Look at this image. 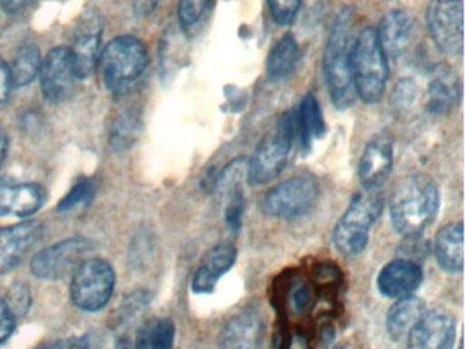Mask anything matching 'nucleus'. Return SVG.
<instances>
[{
	"label": "nucleus",
	"mask_w": 465,
	"mask_h": 349,
	"mask_svg": "<svg viewBox=\"0 0 465 349\" xmlns=\"http://www.w3.org/2000/svg\"><path fill=\"white\" fill-rule=\"evenodd\" d=\"M440 204V190L434 180L427 174H410L391 194V225L401 236L416 239L434 223Z\"/></svg>",
	"instance_id": "nucleus-1"
},
{
	"label": "nucleus",
	"mask_w": 465,
	"mask_h": 349,
	"mask_svg": "<svg viewBox=\"0 0 465 349\" xmlns=\"http://www.w3.org/2000/svg\"><path fill=\"white\" fill-rule=\"evenodd\" d=\"M353 13L348 7L337 14L325 51H323L322 68L325 74L326 86L331 103L340 111H345L355 103L356 90L353 86L351 51H352Z\"/></svg>",
	"instance_id": "nucleus-2"
},
{
	"label": "nucleus",
	"mask_w": 465,
	"mask_h": 349,
	"mask_svg": "<svg viewBox=\"0 0 465 349\" xmlns=\"http://www.w3.org/2000/svg\"><path fill=\"white\" fill-rule=\"evenodd\" d=\"M385 206L381 188H366L353 195L333 231V244L340 254L355 256L369 244L370 231Z\"/></svg>",
	"instance_id": "nucleus-3"
},
{
	"label": "nucleus",
	"mask_w": 465,
	"mask_h": 349,
	"mask_svg": "<svg viewBox=\"0 0 465 349\" xmlns=\"http://www.w3.org/2000/svg\"><path fill=\"white\" fill-rule=\"evenodd\" d=\"M351 65L356 95L366 104L378 103L385 95L389 63L374 27H364L353 38Z\"/></svg>",
	"instance_id": "nucleus-4"
},
{
	"label": "nucleus",
	"mask_w": 465,
	"mask_h": 349,
	"mask_svg": "<svg viewBox=\"0 0 465 349\" xmlns=\"http://www.w3.org/2000/svg\"><path fill=\"white\" fill-rule=\"evenodd\" d=\"M296 136L295 112H284L273 133L268 134L247 161V183L252 187L273 182L287 165Z\"/></svg>",
	"instance_id": "nucleus-5"
},
{
	"label": "nucleus",
	"mask_w": 465,
	"mask_h": 349,
	"mask_svg": "<svg viewBox=\"0 0 465 349\" xmlns=\"http://www.w3.org/2000/svg\"><path fill=\"white\" fill-rule=\"evenodd\" d=\"M148 65V52L140 38L119 35L107 44L100 55L99 65L105 86L113 92L140 78Z\"/></svg>",
	"instance_id": "nucleus-6"
},
{
	"label": "nucleus",
	"mask_w": 465,
	"mask_h": 349,
	"mask_svg": "<svg viewBox=\"0 0 465 349\" xmlns=\"http://www.w3.org/2000/svg\"><path fill=\"white\" fill-rule=\"evenodd\" d=\"M115 286V272L104 259L89 258L80 264L73 273L72 294L73 303L84 311L102 310Z\"/></svg>",
	"instance_id": "nucleus-7"
},
{
	"label": "nucleus",
	"mask_w": 465,
	"mask_h": 349,
	"mask_svg": "<svg viewBox=\"0 0 465 349\" xmlns=\"http://www.w3.org/2000/svg\"><path fill=\"white\" fill-rule=\"evenodd\" d=\"M426 26L440 54L461 56L464 51L462 0H431L426 11Z\"/></svg>",
	"instance_id": "nucleus-8"
},
{
	"label": "nucleus",
	"mask_w": 465,
	"mask_h": 349,
	"mask_svg": "<svg viewBox=\"0 0 465 349\" xmlns=\"http://www.w3.org/2000/svg\"><path fill=\"white\" fill-rule=\"evenodd\" d=\"M320 198V187L312 177L293 176L274 185L262 199V210L274 218H296L307 214Z\"/></svg>",
	"instance_id": "nucleus-9"
},
{
	"label": "nucleus",
	"mask_w": 465,
	"mask_h": 349,
	"mask_svg": "<svg viewBox=\"0 0 465 349\" xmlns=\"http://www.w3.org/2000/svg\"><path fill=\"white\" fill-rule=\"evenodd\" d=\"M91 248V243L84 237L62 240L34 256L32 273L42 280H61L73 274L86 261Z\"/></svg>",
	"instance_id": "nucleus-10"
},
{
	"label": "nucleus",
	"mask_w": 465,
	"mask_h": 349,
	"mask_svg": "<svg viewBox=\"0 0 465 349\" xmlns=\"http://www.w3.org/2000/svg\"><path fill=\"white\" fill-rule=\"evenodd\" d=\"M103 19L96 11H86L75 27L73 45L69 46L77 78L85 79L99 65Z\"/></svg>",
	"instance_id": "nucleus-11"
},
{
	"label": "nucleus",
	"mask_w": 465,
	"mask_h": 349,
	"mask_svg": "<svg viewBox=\"0 0 465 349\" xmlns=\"http://www.w3.org/2000/svg\"><path fill=\"white\" fill-rule=\"evenodd\" d=\"M42 92L50 103H62L72 97L75 90L74 65L69 46H56L48 52L42 63Z\"/></svg>",
	"instance_id": "nucleus-12"
},
{
	"label": "nucleus",
	"mask_w": 465,
	"mask_h": 349,
	"mask_svg": "<svg viewBox=\"0 0 465 349\" xmlns=\"http://www.w3.org/2000/svg\"><path fill=\"white\" fill-rule=\"evenodd\" d=\"M456 319L443 308L426 311L407 335V349H453Z\"/></svg>",
	"instance_id": "nucleus-13"
},
{
	"label": "nucleus",
	"mask_w": 465,
	"mask_h": 349,
	"mask_svg": "<svg viewBox=\"0 0 465 349\" xmlns=\"http://www.w3.org/2000/svg\"><path fill=\"white\" fill-rule=\"evenodd\" d=\"M43 234L45 225L35 220L0 229V273L12 272L20 266Z\"/></svg>",
	"instance_id": "nucleus-14"
},
{
	"label": "nucleus",
	"mask_w": 465,
	"mask_h": 349,
	"mask_svg": "<svg viewBox=\"0 0 465 349\" xmlns=\"http://www.w3.org/2000/svg\"><path fill=\"white\" fill-rule=\"evenodd\" d=\"M265 338V321L254 307L231 316L219 335L220 349H261Z\"/></svg>",
	"instance_id": "nucleus-15"
},
{
	"label": "nucleus",
	"mask_w": 465,
	"mask_h": 349,
	"mask_svg": "<svg viewBox=\"0 0 465 349\" xmlns=\"http://www.w3.org/2000/svg\"><path fill=\"white\" fill-rule=\"evenodd\" d=\"M423 281L420 264L411 259H394L378 273L377 288L382 296L401 299L411 296Z\"/></svg>",
	"instance_id": "nucleus-16"
},
{
	"label": "nucleus",
	"mask_w": 465,
	"mask_h": 349,
	"mask_svg": "<svg viewBox=\"0 0 465 349\" xmlns=\"http://www.w3.org/2000/svg\"><path fill=\"white\" fill-rule=\"evenodd\" d=\"M393 166V144L386 136H377L369 142L361 160L358 174L366 188H380L388 179Z\"/></svg>",
	"instance_id": "nucleus-17"
},
{
	"label": "nucleus",
	"mask_w": 465,
	"mask_h": 349,
	"mask_svg": "<svg viewBox=\"0 0 465 349\" xmlns=\"http://www.w3.org/2000/svg\"><path fill=\"white\" fill-rule=\"evenodd\" d=\"M238 251L232 244L220 243L212 247L201 262L192 281L194 294H212L223 275L230 272L236 261Z\"/></svg>",
	"instance_id": "nucleus-18"
},
{
	"label": "nucleus",
	"mask_w": 465,
	"mask_h": 349,
	"mask_svg": "<svg viewBox=\"0 0 465 349\" xmlns=\"http://www.w3.org/2000/svg\"><path fill=\"white\" fill-rule=\"evenodd\" d=\"M378 41L388 57H399L410 48L415 33V22L404 10H391L381 19L375 29Z\"/></svg>",
	"instance_id": "nucleus-19"
},
{
	"label": "nucleus",
	"mask_w": 465,
	"mask_h": 349,
	"mask_svg": "<svg viewBox=\"0 0 465 349\" xmlns=\"http://www.w3.org/2000/svg\"><path fill=\"white\" fill-rule=\"evenodd\" d=\"M461 100L459 76L449 67L435 68L426 92V108L432 115L445 116L453 112Z\"/></svg>",
	"instance_id": "nucleus-20"
},
{
	"label": "nucleus",
	"mask_w": 465,
	"mask_h": 349,
	"mask_svg": "<svg viewBox=\"0 0 465 349\" xmlns=\"http://www.w3.org/2000/svg\"><path fill=\"white\" fill-rule=\"evenodd\" d=\"M434 254L440 269L450 274L464 270V225L461 221L450 223L438 231Z\"/></svg>",
	"instance_id": "nucleus-21"
},
{
	"label": "nucleus",
	"mask_w": 465,
	"mask_h": 349,
	"mask_svg": "<svg viewBox=\"0 0 465 349\" xmlns=\"http://www.w3.org/2000/svg\"><path fill=\"white\" fill-rule=\"evenodd\" d=\"M426 311V303L420 297L411 294L397 299L386 314V332L389 337L393 341L407 338Z\"/></svg>",
	"instance_id": "nucleus-22"
},
{
	"label": "nucleus",
	"mask_w": 465,
	"mask_h": 349,
	"mask_svg": "<svg viewBox=\"0 0 465 349\" xmlns=\"http://www.w3.org/2000/svg\"><path fill=\"white\" fill-rule=\"evenodd\" d=\"M302 54L298 41L291 33L282 35L269 52L266 59V75L272 82L290 78L298 70Z\"/></svg>",
	"instance_id": "nucleus-23"
},
{
	"label": "nucleus",
	"mask_w": 465,
	"mask_h": 349,
	"mask_svg": "<svg viewBox=\"0 0 465 349\" xmlns=\"http://www.w3.org/2000/svg\"><path fill=\"white\" fill-rule=\"evenodd\" d=\"M296 136L301 139L302 147L309 152L314 139L322 138L326 131L325 119L317 97L307 93L295 112Z\"/></svg>",
	"instance_id": "nucleus-24"
},
{
	"label": "nucleus",
	"mask_w": 465,
	"mask_h": 349,
	"mask_svg": "<svg viewBox=\"0 0 465 349\" xmlns=\"http://www.w3.org/2000/svg\"><path fill=\"white\" fill-rule=\"evenodd\" d=\"M182 27L170 26L160 46V67L163 78H171L183 67L187 56V40Z\"/></svg>",
	"instance_id": "nucleus-25"
},
{
	"label": "nucleus",
	"mask_w": 465,
	"mask_h": 349,
	"mask_svg": "<svg viewBox=\"0 0 465 349\" xmlns=\"http://www.w3.org/2000/svg\"><path fill=\"white\" fill-rule=\"evenodd\" d=\"M175 332L173 319H151L138 332L135 349H173Z\"/></svg>",
	"instance_id": "nucleus-26"
},
{
	"label": "nucleus",
	"mask_w": 465,
	"mask_h": 349,
	"mask_svg": "<svg viewBox=\"0 0 465 349\" xmlns=\"http://www.w3.org/2000/svg\"><path fill=\"white\" fill-rule=\"evenodd\" d=\"M45 190L36 183H20L15 180L10 195L9 214L26 218L37 212L45 202Z\"/></svg>",
	"instance_id": "nucleus-27"
},
{
	"label": "nucleus",
	"mask_w": 465,
	"mask_h": 349,
	"mask_svg": "<svg viewBox=\"0 0 465 349\" xmlns=\"http://www.w3.org/2000/svg\"><path fill=\"white\" fill-rule=\"evenodd\" d=\"M42 70V55L37 46H21L10 65L13 87H23L31 84Z\"/></svg>",
	"instance_id": "nucleus-28"
},
{
	"label": "nucleus",
	"mask_w": 465,
	"mask_h": 349,
	"mask_svg": "<svg viewBox=\"0 0 465 349\" xmlns=\"http://www.w3.org/2000/svg\"><path fill=\"white\" fill-rule=\"evenodd\" d=\"M212 0H179L178 19L183 30L194 26L211 7Z\"/></svg>",
	"instance_id": "nucleus-29"
},
{
	"label": "nucleus",
	"mask_w": 465,
	"mask_h": 349,
	"mask_svg": "<svg viewBox=\"0 0 465 349\" xmlns=\"http://www.w3.org/2000/svg\"><path fill=\"white\" fill-rule=\"evenodd\" d=\"M418 97V85L413 79L404 78L397 82L391 95V104L394 111H405L412 105Z\"/></svg>",
	"instance_id": "nucleus-30"
},
{
	"label": "nucleus",
	"mask_w": 465,
	"mask_h": 349,
	"mask_svg": "<svg viewBox=\"0 0 465 349\" xmlns=\"http://www.w3.org/2000/svg\"><path fill=\"white\" fill-rule=\"evenodd\" d=\"M302 0H268L269 11L272 18L280 26L292 24L298 15Z\"/></svg>",
	"instance_id": "nucleus-31"
},
{
	"label": "nucleus",
	"mask_w": 465,
	"mask_h": 349,
	"mask_svg": "<svg viewBox=\"0 0 465 349\" xmlns=\"http://www.w3.org/2000/svg\"><path fill=\"white\" fill-rule=\"evenodd\" d=\"M94 195V185L91 180H81L74 187L72 188L69 194L62 199L59 204V210L66 212V210L74 209L75 206L80 204H88Z\"/></svg>",
	"instance_id": "nucleus-32"
},
{
	"label": "nucleus",
	"mask_w": 465,
	"mask_h": 349,
	"mask_svg": "<svg viewBox=\"0 0 465 349\" xmlns=\"http://www.w3.org/2000/svg\"><path fill=\"white\" fill-rule=\"evenodd\" d=\"M138 133V122L135 120L134 115L126 112L119 117L116 122L115 128H114L113 141L114 144L118 145L119 147L130 146L132 142L134 141L135 135Z\"/></svg>",
	"instance_id": "nucleus-33"
},
{
	"label": "nucleus",
	"mask_w": 465,
	"mask_h": 349,
	"mask_svg": "<svg viewBox=\"0 0 465 349\" xmlns=\"http://www.w3.org/2000/svg\"><path fill=\"white\" fill-rule=\"evenodd\" d=\"M9 307L12 308L15 315L17 314H25L31 304V297H29V291L25 285H15L13 288L10 299L6 300Z\"/></svg>",
	"instance_id": "nucleus-34"
},
{
	"label": "nucleus",
	"mask_w": 465,
	"mask_h": 349,
	"mask_svg": "<svg viewBox=\"0 0 465 349\" xmlns=\"http://www.w3.org/2000/svg\"><path fill=\"white\" fill-rule=\"evenodd\" d=\"M15 315L6 300L0 299V344L5 343L15 330Z\"/></svg>",
	"instance_id": "nucleus-35"
},
{
	"label": "nucleus",
	"mask_w": 465,
	"mask_h": 349,
	"mask_svg": "<svg viewBox=\"0 0 465 349\" xmlns=\"http://www.w3.org/2000/svg\"><path fill=\"white\" fill-rule=\"evenodd\" d=\"M12 89L13 82L10 65L5 60L0 59V109L6 105Z\"/></svg>",
	"instance_id": "nucleus-36"
},
{
	"label": "nucleus",
	"mask_w": 465,
	"mask_h": 349,
	"mask_svg": "<svg viewBox=\"0 0 465 349\" xmlns=\"http://www.w3.org/2000/svg\"><path fill=\"white\" fill-rule=\"evenodd\" d=\"M310 300H312V292L306 284H299L291 292V303H292L293 310L303 311L309 305Z\"/></svg>",
	"instance_id": "nucleus-37"
},
{
	"label": "nucleus",
	"mask_w": 465,
	"mask_h": 349,
	"mask_svg": "<svg viewBox=\"0 0 465 349\" xmlns=\"http://www.w3.org/2000/svg\"><path fill=\"white\" fill-rule=\"evenodd\" d=\"M15 179L10 176L0 177V215L9 214L10 195Z\"/></svg>",
	"instance_id": "nucleus-38"
},
{
	"label": "nucleus",
	"mask_w": 465,
	"mask_h": 349,
	"mask_svg": "<svg viewBox=\"0 0 465 349\" xmlns=\"http://www.w3.org/2000/svg\"><path fill=\"white\" fill-rule=\"evenodd\" d=\"M159 0H133V10L135 15L148 16L156 10Z\"/></svg>",
	"instance_id": "nucleus-39"
},
{
	"label": "nucleus",
	"mask_w": 465,
	"mask_h": 349,
	"mask_svg": "<svg viewBox=\"0 0 465 349\" xmlns=\"http://www.w3.org/2000/svg\"><path fill=\"white\" fill-rule=\"evenodd\" d=\"M282 349H312V346H310L309 338L303 333H293Z\"/></svg>",
	"instance_id": "nucleus-40"
},
{
	"label": "nucleus",
	"mask_w": 465,
	"mask_h": 349,
	"mask_svg": "<svg viewBox=\"0 0 465 349\" xmlns=\"http://www.w3.org/2000/svg\"><path fill=\"white\" fill-rule=\"evenodd\" d=\"M32 0H0V8L6 14H17L31 5Z\"/></svg>",
	"instance_id": "nucleus-41"
},
{
	"label": "nucleus",
	"mask_w": 465,
	"mask_h": 349,
	"mask_svg": "<svg viewBox=\"0 0 465 349\" xmlns=\"http://www.w3.org/2000/svg\"><path fill=\"white\" fill-rule=\"evenodd\" d=\"M66 349H89V341L86 337L67 338Z\"/></svg>",
	"instance_id": "nucleus-42"
},
{
	"label": "nucleus",
	"mask_w": 465,
	"mask_h": 349,
	"mask_svg": "<svg viewBox=\"0 0 465 349\" xmlns=\"http://www.w3.org/2000/svg\"><path fill=\"white\" fill-rule=\"evenodd\" d=\"M7 149H9V139H7L5 131L0 128V165L6 158Z\"/></svg>",
	"instance_id": "nucleus-43"
},
{
	"label": "nucleus",
	"mask_w": 465,
	"mask_h": 349,
	"mask_svg": "<svg viewBox=\"0 0 465 349\" xmlns=\"http://www.w3.org/2000/svg\"><path fill=\"white\" fill-rule=\"evenodd\" d=\"M334 349H345V348H341V346H337V348H334Z\"/></svg>",
	"instance_id": "nucleus-44"
}]
</instances>
